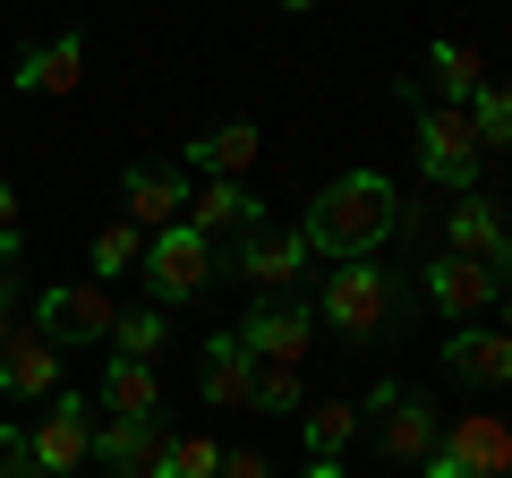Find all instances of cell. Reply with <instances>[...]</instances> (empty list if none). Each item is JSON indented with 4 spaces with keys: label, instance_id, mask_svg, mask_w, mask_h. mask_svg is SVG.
I'll list each match as a JSON object with an SVG mask.
<instances>
[{
    "label": "cell",
    "instance_id": "obj_1",
    "mask_svg": "<svg viewBox=\"0 0 512 478\" xmlns=\"http://www.w3.org/2000/svg\"><path fill=\"white\" fill-rule=\"evenodd\" d=\"M393 231H402V188L384 180V171H342V180H325L316 205H308V222H299L308 257H333V265L376 257Z\"/></svg>",
    "mask_w": 512,
    "mask_h": 478
},
{
    "label": "cell",
    "instance_id": "obj_2",
    "mask_svg": "<svg viewBox=\"0 0 512 478\" xmlns=\"http://www.w3.org/2000/svg\"><path fill=\"white\" fill-rule=\"evenodd\" d=\"M410 308H419V282L393 274V265H376V257L333 265V274H325V299H316V316H325V325H342V333H359V342L402 333Z\"/></svg>",
    "mask_w": 512,
    "mask_h": 478
},
{
    "label": "cell",
    "instance_id": "obj_3",
    "mask_svg": "<svg viewBox=\"0 0 512 478\" xmlns=\"http://www.w3.org/2000/svg\"><path fill=\"white\" fill-rule=\"evenodd\" d=\"M504 291H512V257H461V248H444V257L419 265V299L436 316H453V325H470V316L495 308Z\"/></svg>",
    "mask_w": 512,
    "mask_h": 478
},
{
    "label": "cell",
    "instance_id": "obj_4",
    "mask_svg": "<svg viewBox=\"0 0 512 478\" xmlns=\"http://www.w3.org/2000/svg\"><path fill=\"white\" fill-rule=\"evenodd\" d=\"M410 146H419V171L436 188H478V163H487V146H478V129H470V111L461 103H419V137H410Z\"/></svg>",
    "mask_w": 512,
    "mask_h": 478
},
{
    "label": "cell",
    "instance_id": "obj_5",
    "mask_svg": "<svg viewBox=\"0 0 512 478\" xmlns=\"http://www.w3.org/2000/svg\"><path fill=\"white\" fill-rule=\"evenodd\" d=\"M137 274L154 282V299H205V282H214V239H197L188 222H171V231L146 239Z\"/></svg>",
    "mask_w": 512,
    "mask_h": 478
},
{
    "label": "cell",
    "instance_id": "obj_6",
    "mask_svg": "<svg viewBox=\"0 0 512 478\" xmlns=\"http://www.w3.org/2000/svg\"><path fill=\"white\" fill-rule=\"evenodd\" d=\"M231 274H239V282H256L265 299H282L299 274H308V239L282 231V222H248V231L231 239Z\"/></svg>",
    "mask_w": 512,
    "mask_h": 478
},
{
    "label": "cell",
    "instance_id": "obj_7",
    "mask_svg": "<svg viewBox=\"0 0 512 478\" xmlns=\"http://www.w3.org/2000/svg\"><path fill=\"white\" fill-rule=\"evenodd\" d=\"M111 325H120V299L103 282H60L35 299V333H52V342H111Z\"/></svg>",
    "mask_w": 512,
    "mask_h": 478
},
{
    "label": "cell",
    "instance_id": "obj_8",
    "mask_svg": "<svg viewBox=\"0 0 512 478\" xmlns=\"http://www.w3.org/2000/svg\"><path fill=\"white\" fill-rule=\"evenodd\" d=\"M367 410L384 419V461H393V470H419V461L444 444V427H436V410H427V393L376 385V393H367Z\"/></svg>",
    "mask_w": 512,
    "mask_h": 478
},
{
    "label": "cell",
    "instance_id": "obj_9",
    "mask_svg": "<svg viewBox=\"0 0 512 478\" xmlns=\"http://www.w3.org/2000/svg\"><path fill=\"white\" fill-rule=\"evenodd\" d=\"M26 453H35L52 478H77V470H86V461H94V419H86V393H52V410L35 419Z\"/></svg>",
    "mask_w": 512,
    "mask_h": 478
},
{
    "label": "cell",
    "instance_id": "obj_10",
    "mask_svg": "<svg viewBox=\"0 0 512 478\" xmlns=\"http://www.w3.org/2000/svg\"><path fill=\"white\" fill-rule=\"evenodd\" d=\"M239 342H248L256 368H299L316 342V308H299V299H265V308L239 325Z\"/></svg>",
    "mask_w": 512,
    "mask_h": 478
},
{
    "label": "cell",
    "instance_id": "obj_11",
    "mask_svg": "<svg viewBox=\"0 0 512 478\" xmlns=\"http://www.w3.org/2000/svg\"><path fill=\"white\" fill-rule=\"evenodd\" d=\"M163 444H171L163 419H103L94 427V461L111 478H163Z\"/></svg>",
    "mask_w": 512,
    "mask_h": 478
},
{
    "label": "cell",
    "instance_id": "obj_12",
    "mask_svg": "<svg viewBox=\"0 0 512 478\" xmlns=\"http://www.w3.org/2000/svg\"><path fill=\"white\" fill-rule=\"evenodd\" d=\"M120 214L137 222L146 239H154V231H171V222L188 214V180H180L171 163H137V171L120 180Z\"/></svg>",
    "mask_w": 512,
    "mask_h": 478
},
{
    "label": "cell",
    "instance_id": "obj_13",
    "mask_svg": "<svg viewBox=\"0 0 512 478\" xmlns=\"http://www.w3.org/2000/svg\"><path fill=\"white\" fill-rule=\"evenodd\" d=\"M444 453L470 478H512V427L495 419V410H461V419L444 427Z\"/></svg>",
    "mask_w": 512,
    "mask_h": 478
},
{
    "label": "cell",
    "instance_id": "obj_14",
    "mask_svg": "<svg viewBox=\"0 0 512 478\" xmlns=\"http://www.w3.org/2000/svg\"><path fill=\"white\" fill-rule=\"evenodd\" d=\"M0 393H18V402H52V393H60V342H52V333L26 325L18 342L0 350Z\"/></svg>",
    "mask_w": 512,
    "mask_h": 478
},
{
    "label": "cell",
    "instance_id": "obj_15",
    "mask_svg": "<svg viewBox=\"0 0 512 478\" xmlns=\"http://www.w3.org/2000/svg\"><path fill=\"white\" fill-rule=\"evenodd\" d=\"M180 222H188L197 239H214V248H222V239H239L248 222H265V197H248L239 180H205L197 197H188V214H180Z\"/></svg>",
    "mask_w": 512,
    "mask_h": 478
},
{
    "label": "cell",
    "instance_id": "obj_16",
    "mask_svg": "<svg viewBox=\"0 0 512 478\" xmlns=\"http://www.w3.org/2000/svg\"><path fill=\"white\" fill-rule=\"evenodd\" d=\"M444 368L461 376V385H512V333L504 325H461L453 342H444Z\"/></svg>",
    "mask_w": 512,
    "mask_h": 478
},
{
    "label": "cell",
    "instance_id": "obj_17",
    "mask_svg": "<svg viewBox=\"0 0 512 478\" xmlns=\"http://www.w3.org/2000/svg\"><path fill=\"white\" fill-rule=\"evenodd\" d=\"M205 410H248L256 402V359H248V342L239 333H214L205 342Z\"/></svg>",
    "mask_w": 512,
    "mask_h": 478
},
{
    "label": "cell",
    "instance_id": "obj_18",
    "mask_svg": "<svg viewBox=\"0 0 512 478\" xmlns=\"http://www.w3.org/2000/svg\"><path fill=\"white\" fill-rule=\"evenodd\" d=\"M9 86L18 94H77L86 86V35H52L43 52H26L18 69H9Z\"/></svg>",
    "mask_w": 512,
    "mask_h": 478
},
{
    "label": "cell",
    "instance_id": "obj_19",
    "mask_svg": "<svg viewBox=\"0 0 512 478\" xmlns=\"http://www.w3.org/2000/svg\"><path fill=\"white\" fill-rule=\"evenodd\" d=\"M444 248H461V257H512L504 205H495V197H478V188H461V205L444 214Z\"/></svg>",
    "mask_w": 512,
    "mask_h": 478
},
{
    "label": "cell",
    "instance_id": "obj_20",
    "mask_svg": "<svg viewBox=\"0 0 512 478\" xmlns=\"http://www.w3.org/2000/svg\"><path fill=\"white\" fill-rule=\"evenodd\" d=\"M265 154V137H256V120H222V129L188 137V163L205 171V180H239V171Z\"/></svg>",
    "mask_w": 512,
    "mask_h": 478
},
{
    "label": "cell",
    "instance_id": "obj_21",
    "mask_svg": "<svg viewBox=\"0 0 512 478\" xmlns=\"http://www.w3.org/2000/svg\"><path fill=\"white\" fill-rule=\"evenodd\" d=\"M103 410L111 419H163V376H154V359H111L103 368Z\"/></svg>",
    "mask_w": 512,
    "mask_h": 478
},
{
    "label": "cell",
    "instance_id": "obj_22",
    "mask_svg": "<svg viewBox=\"0 0 512 478\" xmlns=\"http://www.w3.org/2000/svg\"><path fill=\"white\" fill-rule=\"evenodd\" d=\"M427 86H436L444 103H470V94L487 86V60H478L470 43H427Z\"/></svg>",
    "mask_w": 512,
    "mask_h": 478
},
{
    "label": "cell",
    "instance_id": "obj_23",
    "mask_svg": "<svg viewBox=\"0 0 512 478\" xmlns=\"http://www.w3.org/2000/svg\"><path fill=\"white\" fill-rule=\"evenodd\" d=\"M171 325L163 308H120V325H111V359H163Z\"/></svg>",
    "mask_w": 512,
    "mask_h": 478
},
{
    "label": "cell",
    "instance_id": "obj_24",
    "mask_svg": "<svg viewBox=\"0 0 512 478\" xmlns=\"http://www.w3.org/2000/svg\"><path fill=\"white\" fill-rule=\"evenodd\" d=\"M350 436H359V402H316L308 410V453L316 461H342Z\"/></svg>",
    "mask_w": 512,
    "mask_h": 478
},
{
    "label": "cell",
    "instance_id": "obj_25",
    "mask_svg": "<svg viewBox=\"0 0 512 478\" xmlns=\"http://www.w3.org/2000/svg\"><path fill=\"white\" fill-rule=\"evenodd\" d=\"M137 257H146V231H137L128 214L94 231V274H137Z\"/></svg>",
    "mask_w": 512,
    "mask_h": 478
},
{
    "label": "cell",
    "instance_id": "obj_26",
    "mask_svg": "<svg viewBox=\"0 0 512 478\" xmlns=\"http://www.w3.org/2000/svg\"><path fill=\"white\" fill-rule=\"evenodd\" d=\"M470 129H478V146H512V86H478L470 103Z\"/></svg>",
    "mask_w": 512,
    "mask_h": 478
},
{
    "label": "cell",
    "instance_id": "obj_27",
    "mask_svg": "<svg viewBox=\"0 0 512 478\" xmlns=\"http://www.w3.org/2000/svg\"><path fill=\"white\" fill-rule=\"evenodd\" d=\"M163 478H222V444L214 436H171L163 444Z\"/></svg>",
    "mask_w": 512,
    "mask_h": 478
},
{
    "label": "cell",
    "instance_id": "obj_28",
    "mask_svg": "<svg viewBox=\"0 0 512 478\" xmlns=\"http://www.w3.org/2000/svg\"><path fill=\"white\" fill-rule=\"evenodd\" d=\"M248 410H274V419L308 410V402H299V368H256V402Z\"/></svg>",
    "mask_w": 512,
    "mask_h": 478
},
{
    "label": "cell",
    "instance_id": "obj_29",
    "mask_svg": "<svg viewBox=\"0 0 512 478\" xmlns=\"http://www.w3.org/2000/svg\"><path fill=\"white\" fill-rule=\"evenodd\" d=\"M0 257H18V188L0 180Z\"/></svg>",
    "mask_w": 512,
    "mask_h": 478
},
{
    "label": "cell",
    "instance_id": "obj_30",
    "mask_svg": "<svg viewBox=\"0 0 512 478\" xmlns=\"http://www.w3.org/2000/svg\"><path fill=\"white\" fill-rule=\"evenodd\" d=\"M222 478H274V470H265V453H222Z\"/></svg>",
    "mask_w": 512,
    "mask_h": 478
},
{
    "label": "cell",
    "instance_id": "obj_31",
    "mask_svg": "<svg viewBox=\"0 0 512 478\" xmlns=\"http://www.w3.org/2000/svg\"><path fill=\"white\" fill-rule=\"evenodd\" d=\"M0 478H52V470H43V461H35V453H26V444H18V453L0 461Z\"/></svg>",
    "mask_w": 512,
    "mask_h": 478
},
{
    "label": "cell",
    "instance_id": "obj_32",
    "mask_svg": "<svg viewBox=\"0 0 512 478\" xmlns=\"http://www.w3.org/2000/svg\"><path fill=\"white\" fill-rule=\"evenodd\" d=\"M419 470H427V478H470V470H461V461H453V453H444V444H436V453H427V461H419Z\"/></svg>",
    "mask_w": 512,
    "mask_h": 478
},
{
    "label": "cell",
    "instance_id": "obj_33",
    "mask_svg": "<svg viewBox=\"0 0 512 478\" xmlns=\"http://www.w3.org/2000/svg\"><path fill=\"white\" fill-rule=\"evenodd\" d=\"M18 444H26V436H18V419H9V410H0V461L18 453Z\"/></svg>",
    "mask_w": 512,
    "mask_h": 478
},
{
    "label": "cell",
    "instance_id": "obj_34",
    "mask_svg": "<svg viewBox=\"0 0 512 478\" xmlns=\"http://www.w3.org/2000/svg\"><path fill=\"white\" fill-rule=\"evenodd\" d=\"M9 265H18V257H0V308L18 299V274H9ZM9 316H18V308H9Z\"/></svg>",
    "mask_w": 512,
    "mask_h": 478
},
{
    "label": "cell",
    "instance_id": "obj_35",
    "mask_svg": "<svg viewBox=\"0 0 512 478\" xmlns=\"http://www.w3.org/2000/svg\"><path fill=\"white\" fill-rule=\"evenodd\" d=\"M299 478H350V470H342V461H308V470H299Z\"/></svg>",
    "mask_w": 512,
    "mask_h": 478
},
{
    "label": "cell",
    "instance_id": "obj_36",
    "mask_svg": "<svg viewBox=\"0 0 512 478\" xmlns=\"http://www.w3.org/2000/svg\"><path fill=\"white\" fill-rule=\"evenodd\" d=\"M9 342H18V316H9V308H0V350H9Z\"/></svg>",
    "mask_w": 512,
    "mask_h": 478
},
{
    "label": "cell",
    "instance_id": "obj_37",
    "mask_svg": "<svg viewBox=\"0 0 512 478\" xmlns=\"http://www.w3.org/2000/svg\"><path fill=\"white\" fill-rule=\"evenodd\" d=\"M282 9H291V18H299V9H316V0H282Z\"/></svg>",
    "mask_w": 512,
    "mask_h": 478
},
{
    "label": "cell",
    "instance_id": "obj_38",
    "mask_svg": "<svg viewBox=\"0 0 512 478\" xmlns=\"http://www.w3.org/2000/svg\"><path fill=\"white\" fill-rule=\"evenodd\" d=\"M504 154H512V146H504Z\"/></svg>",
    "mask_w": 512,
    "mask_h": 478
}]
</instances>
